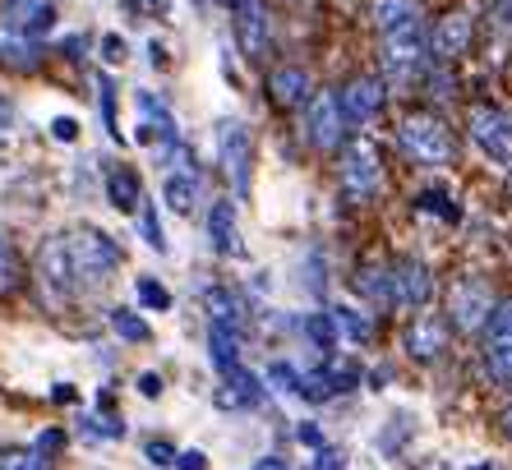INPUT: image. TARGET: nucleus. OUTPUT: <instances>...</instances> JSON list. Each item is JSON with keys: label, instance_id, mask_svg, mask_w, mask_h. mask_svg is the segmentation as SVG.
Listing matches in <instances>:
<instances>
[{"label": "nucleus", "instance_id": "nucleus-1", "mask_svg": "<svg viewBox=\"0 0 512 470\" xmlns=\"http://www.w3.org/2000/svg\"><path fill=\"white\" fill-rule=\"evenodd\" d=\"M60 245H65V268H70L74 295L79 291H97L107 286L120 268V245L107 231H93V226H79V231H60Z\"/></svg>", "mask_w": 512, "mask_h": 470}, {"label": "nucleus", "instance_id": "nucleus-2", "mask_svg": "<svg viewBox=\"0 0 512 470\" xmlns=\"http://www.w3.org/2000/svg\"><path fill=\"white\" fill-rule=\"evenodd\" d=\"M429 70V33H425V19H406V24L388 28L383 33V74L388 83L397 88H416Z\"/></svg>", "mask_w": 512, "mask_h": 470}, {"label": "nucleus", "instance_id": "nucleus-3", "mask_svg": "<svg viewBox=\"0 0 512 470\" xmlns=\"http://www.w3.org/2000/svg\"><path fill=\"white\" fill-rule=\"evenodd\" d=\"M397 143H402V153L411 157L416 166H448V162H457L453 130H448L439 116H429V111L406 116L402 125H397Z\"/></svg>", "mask_w": 512, "mask_h": 470}, {"label": "nucleus", "instance_id": "nucleus-4", "mask_svg": "<svg viewBox=\"0 0 512 470\" xmlns=\"http://www.w3.org/2000/svg\"><path fill=\"white\" fill-rule=\"evenodd\" d=\"M379 185H383V153L379 143L360 134V139H351L342 148V189L356 203H365L370 194H379Z\"/></svg>", "mask_w": 512, "mask_h": 470}, {"label": "nucleus", "instance_id": "nucleus-5", "mask_svg": "<svg viewBox=\"0 0 512 470\" xmlns=\"http://www.w3.org/2000/svg\"><path fill=\"white\" fill-rule=\"evenodd\" d=\"M217 153H222V166H227L236 199H245V194H250V176H254L250 130H245L240 120H222V125H217Z\"/></svg>", "mask_w": 512, "mask_h": 470}, {"label": "nucleus", "instance_id": "nucleus-6", "mask_svg": "<svg viewBox=\"0 0 512 470\" xmlns=\"http://www.w3.org/2000/svg\"><path fill=\"white\" fill-rule=\"evenodd\" d=\"M342 134H346L342 93L323 88V93L310 97V111H305V139H310L319 153H333V148H342Z\"/></svg>", "mask_w": 512, "mask_h": 470}, {"label": "nucleus", "instance_id": "nucleus-7", "mask_svg": "<svg viewBox=\"0 0 512 470\" xmlns=\"http://www.w3.org/2000/svg\"><path fill=\"white\" fill-rule=\"evenodd\" d=\"M489 309H494V291H489L485 277H462L448 291V318H453L462 332H480L485 328Z\"/></svg>", "mask_w": 512, "mask_h": 470}, {"label": "nucleus", "instance_id": "nucleus-8", "mask_svg": "<svg viewBox=\"0 0 512 470\" xmlns=\"http://www.w3.org/2000/svg\"><path fill=\"white\" fill-rule=\"evenodd\" d=\"M471 139L489 162L512 166V116H503L499 106H476L471 111Z\"/></svg>", "mask_w": 512, "mask_h": 470}, {"label": "nucleus", "instance_id": "nucleus-9", "mask_svg": "<svg viewBox=\"0 0 512 470\" xmlns=\"http://www.w3.org/2000/svg\"><path fill=\"white\" fill-rule=\"evenodd\" d=\"M485 365L499 383H512V295L485 318Z\"/></svg>", "mask_w": 512, "mask_h": 470}, {"label": "nucleus", "instance_id": "nucleus-10", "mask_svg": "<svg viewBox=\"0 0 512 470\" xmlns=\"http://www.w3.org/2000/svg\"><path fill=\"white\" fill-rule=\"evenodd\" d=\"M388 291H393L397 309H420L434 295V277L420 259H397L393 272H388Z\"/></svg>", "mask_w": 512, "mask_h": 470}, {"label": "nucleus", "instance_id": "nucleus-11", "mask_svg": "<svg viewBox=\"0 0 512 470\" xmlns=\"http://www.w3.org/2000/svg\"><path fill=\"white\" fill-rule=\"evenodd\" d=\"M356 378H360V369L351 365V360H342V365H328V369H310V374H296V388H291V392H300L305 401H328V397H337V392L356 388Z\"/></svg>", "mask_w": 512, "mask_h": 470}, {"label": "nucleus", "instance_id": "nucleus-12", "mask_svg": "<svg viewBox=\"0 0 512 470\" xmlns=\"http://www.w3.org/2000/svg\"><path fill=\"white\" fill-rule=\"evenodd\" d=\"M402 346H406V355H411V360H420V365L439 360L443 346H448V318H439V314H420L416 323L406 328Z\"/></svg>", "mask_w": 512, "mask_h": 470}, {"label": "nucleus", "instance_id": "nucleus-13", "mask_svg": "<svg viewBox=\"0 0 512 470\" xmlns=\"http://www.w3.org/2000/svg\"><path fill=\"white\" fill-rule=\"evenodd\" d=\"M471 33H476V24H471V14L466 10L443 14L439 28L429 33V56L434 60H457L466 47H471Z\"/></svg>", "mask_w": 512, "mask_h": 470}, {"label": "nucleus", "instance_id": "nucleus-14", "mask_svg": "<svg viewBox=\"0 0 512 470\" xmlns=\"http://www.w3.org/2000/svg\"><path fill=\"white\" fill-rule=\"evenodd\" d=\"M236 37H240V51L250 60L268 56V14H263V0H236Z\"/></svg>", "mask_w": 512, "mask_h": 470}, {"label": "nucleus", "instance_id": "nucleus-15", "mask_svg": "<svg viewBox=\"0 0 512 470\" xmlns=\"http://www.w3.org/2000/svg\"><path fill=\"white\" fill-rule=\"evenodd\" d=\"M5 24L24 37L47 33V28L56 24V0H10V5H5Z\"/></svg>", "mask_w": 512, "mask_h": 470}, {"label": "nucleus", "instance_id": "nucleus-16", "mask_svg": "<svg viewBox=\"0 0 512 470\" xmlns=\"http://www.w3.org/2000/svg\"><path fill=\"white\" fill-rule=\"evenodd\" d=\"M259 397H263V383L250 374V369H227V383L217 388V406L222 411H250V406H259Z\"/></svg>", "mask_w": 512, "mask_h": 470}, {"label": "nucleus", "instance_id": "nucleus-17", "mask_svg": "<svg viewBox=\"0 0 512 470\" xmlns=\"http://www.w3.org/2000/svg\"><path fill=\"white\" fill-rule=\"evenodd\" d=\"M342 111H346V120H356V125L379 120V111H383V83L379 79H356L342 93Z\"/></svg>", "mask_w": 512, "mask_h": 470}, {"label": "nucleus", "instance_id": "nucleus-18", "mask_svg": "<svg viewBox=\"0 0 512 470\" xmlns=\"http://www.w3.org/2000/svg\"><path fill=\"white\" fill-rule=\"evenodd\" d=\"M268 93H273L277 106H305V97H314V79H310V70H300V65H282V70H273V79H268Z\"/></svg>", "mask_w": 512, "mask_h": 470}, {"label": "nucleus", "instance_id": "nucleus-19", "mask_svg": "<svg viewBox=\"0 0 512 470\" xmlns=\"http://www.w3.org/2000/svg\"><path fill=\"white\" fill-rule=\"evenodd\" d=\"M208 235H213V249L217 254H240V240H236V203L231 199H217L213 212H208Z\"/></svg>", "mask_w": 512, "mask_h": 470}, {"label": "nucleus", "instance_id": "nucleus-20", "mask_svg": "<svg viewBox=\"0 0 512 470\" xmlns=\"http://www.w3.org/2000/svg\"><path fill=\"white\" fill-rule=\"evenodd\" d=\"M162 194H167V208L171 212H180V217H185V212H194V203H199V171H194V166L171 171Z\"/></svg>", "mask_w": 512, "mask_h": 470}, {"label": "nucleus", "instance_id": "nucleus-21", "mask_svg": "<svg viewBox=\"0 0 512 470\" xmlns=\"http://www.w3.org/2000/svg\"><path fill=\"white\" fill-rule=\"evenodd\" d=\"M208 355H213V365L227 374V369L240 365V332L227 328V323H213L208 328Z\"/></svg>", "mask_w": 512, "mask_h": 470}, {"label": "nucleus", "instance_id": "nucleus-22", "mask_svg": "<svg viewBox=\"0 0 512 470\" xmlns=\"http://www.w3.org/2000/svg\"><path fill=\"white\" fill-rule=\"evenodd\" d=\"M107 199L116 203L120 212H139L143 189H139V176H134L130 166H116V171L107 176Z\"/></svg>", "mask_w": 512, "mask_h": 470}, {"label": "nucleus", "instance_id": "nucleus-23", "mask_svg": "<svg viewBox=\"0 0 512 470\" xmlns=\"http://www.w3.org/2000/svg\"><path fill=\"white\" fill-rule=\"evenodd\" d=\"M356 291L365 295V300H374V305H393V291H388V268L365 263V268L356 272Z\"/></svg>", "mask_w": 512, "mask_h": 470}, {"label": "nucleus", "instance_id": "nucleus-24", "mask_svg": "<svg viewBox=\"0 0 512 470\" xmlns=\"http://www.w3.org/2000/svg\"><path fill=\"white\" fill-rule=\"evenodd\" d=\"M416 0H374V28L388 33V28L406 24V19H416Z\"/></svg>", "mask_w": 512, "mask_h": 470}, {"label": "nucleus", "instance_id": "nucleus-25", "mask_svg": "<svg viewBox=\"0 0 512 470\" xmlns=\"http://www.w3.org/2000/svg\"><path fill=\"white\" fill-rule=\"evenodd\" d=\"M203 305H208L213 323H227V328H240V305H236V295H231L227 286H213V291L203 295Z\"/></svg>", "mask_w": 512, "mask_h": 470}, {"label": "nucleus", "instance_id": "nucleus-26", "mask_svg": "<svg viewBox=\"0 0 512 470\" xmlns=\"http://www.w3.org/2000/svg\"><path fill=\"white\" fill-rule=\"evenodd\" d=\"M0 470H51V457L42 447H14V452H0Z\"/></svg>", "mask_w": 512, "mask_h": 470}, {"label": "nucleus", "instance_id": "nucleus-27", "mask_svg": "<svg viewBox=\"0 0 512 470\" xmlns=\"http://www.w3.org/2000/svg\"><path fill=\"white\" fill-rule=\"evenodd\" d=\"M305 337H310L319 351H333V346H337V323H333V314H310V318H305Z\"/></svg>", "mask_w": 512, "mask_h": 470}, {"label": "nucleus", "instance_id": "nucleus-28", "mask_svg": "<svg viewBox=\"0 0 512 470\" xmlns=\"http://www.w3.org/2000/svg\"><path fill=\"white\" fill-rule=\"evenodd\" d=\"M111 328H116L125 341H148L153 337V328H148L139 314H130V309H111Z\"/></svg>", "mask_w": 512, "mask_h": 470}, {"label": "nucleus", "instance_id": "nucleus-29", "mask_svg": "<svg viewBox=\"0 0 512 470\" xmlns=\"http://www.w3.org/2000/svg\"><path fill=\"white\" fill-rule=\"evenodd\" d=\"M14 286H19V259H14L10 235L0 231V295H10Z\"/></svg>", "mask_w": 512, "mask_h": 470}, {"label": "nucleus", "instance_id": "nucleus-30", "mask_svg": "<svg viewBox=\"0 0 512 470\" xmlns=\"http://www.w3.org/2000/svg\"><path fill=\"white\" fill-rule=\"evenodd\" d=\"M134 291H139V300L148 309H157V314H162V309H171V291L162 282H153V277H139V286H134Z\"/></svg>", "mask_w": 512, "mask_h": 470}, {"label": "nucleus", "instance_id": "nucleus-31", "mask_svg": "<svg viewBox=\"0 0 512 470\" xmlns=\"http://www.w3.org/2000/svg\"><path fill=\"white\" fill-rule=\"evenodd\" d=\"M0 65H10V70H33L37 47H5V42H0Z\"/></svg>", "mask_w": 512, "mask_h": 470}, {"label": "nucleus", "instance_id": "nucleus-32", "mask_svg": "<svg viewBox=\"0 0 512 470\" xmlns=\"http://www.w3.org/2000/svg\"><path fill=\"white\" fill-rule=\"evenodd\" d=\"M416 208H425V212H439L443 222H457V203H443V194H420V199H416Z\"/></svg>", "mask_w": 512, "mask_h": 470}, {"label": "nucleus", "instance_id": "nucleus-33", "mask_svg": "<svg viewBox=\"0 0 512 470\" xmlns=\"http://www.w3.org/2000/svg\"><path fill=\"white\" fill-rule=\"evenodd\" d=\"M143 240H148L153 249H167V240H162V226H157L153 208H143Z\"/></svg>", "mask_w": 512, "mask_h": 470}, {"label": "nucleus", "instance_id": "nucleus-34", "mask_svg": "<svg viewBox=\"0 0 512 470\" xmlns=\"http://www.w3.org/2000/svg\"><path fill=\"white\" fill-rule=\"evenodd\" d=\"M102 120H107V130L111 134H120L116 130V93H111V83L102 79Z\"/></svg>", "mask_w": 512, "mask_h": 470}, {"label": "nucleus", "instance_id": "nucleus-35", "mask_svg": "<svg viewBox=\"0 0 512 470\" xmlns=\"http://www.w3.org/2000/svg\"><path fill=\"white\" fill-rule=\"evenodd\" d=\"M51 134H56L60 143H74V139H79V125H74L70 116H60V120H51Z\"/></svg>", "mask_w": 512, "mask_h": 470}, {"label": "nucleus", "instance_id": "nucleus-36", "mask_svg": "<svg viewBox=\"0 0 512 470\" xmlns=\"http://www.w3.org/2000/svg\"><path fill=\"white\" fill-rule=\"evenodd\" d=\"M148 461L153 466H176V452H171V443H148Z\"/></svg>", "mask_w": 512, "mask_h": 470}, {"label": "nucleus", "instance_id": "nucleus-37", "mask_svg": "<svg viewBox=\"0 0 512 470\" xmlns=\"http://www.w3.org/2000/svg\"><path fill=\"white\" fill-rule=\"evenodd\" d=\"M102 56H107L111 65H120V60H125V42H120L116 33H107V37H102Z\"/></svg>", "mask_w": 512, "mask_h": 470}, {"label": "nucleus", "instance_id": "nucleus-38", "mask_svg": "<svg viewBox=\"0 0 512 470\" xmlns=\"http://www.w3.org/2000/svg\"><path fill=\"white\" fill-rule=\"evenodd\" d=\"M176 466L180 470H208V457H203V452H180Z\"/></svg>", "mask_w": 512, "mask_h": 470}, {"label": "nucleus", "instance_id": "nucleus-39", "mask_svg": "<svg viewBox=\"0 0 512 470\" xmlns=\"http://www.w3.org/2000/svg\"><path fill=\"white\" fill-rule=\"evenodd\" d=\"M314 470H342V452H333V447H323L319 461H314Z\"/></svg>", "mask_w": 512, "mask_h": 470}, {"label": "nucleus", "instance_id": "nucleus-40", "mask_svg": "<svg viewBox=\"0 0 512 470\" xmlns=\"http://www.w3.org/2000/svg\"><path fill=\"white\" fill-rule=\"evenodd\" d=\"M139 392H143V397H157V392H162V378H157V374H143L139 378Z\"/></svg>", "mask_w": 512, "mask_h": 470}, {"label": "nucleus", "instance_id": "nucleus-41", "mask_svg": "<svg viewBox=\"0 0 512 470\" xmlns=\"http://www.w3.org/2000/svg\"><path fill=\"white\" fill-rule=\"evenodd\" d=\"M489 5L499 10V19H503V24H512V0H489Z\"/></svg>", "mask_w": 512, "mask_h": 470}, {"label": "nucleus", "instance_id": "nucleus-42", "mask_svg": "<svg viewBox=\"0 0 512 470\" xmlns=\"http://www.w3.org/2000/svg\"><path fill=\"white\" fill-rule=\"evenodd\" d=\"M10 125H14V106L0 102V130H10Z\"/></svg>", "mask_w": 512, "mask_h": 470}, {"label": "nucleus", "instance_id": "nucleus-43", "mask_svg": "<svg viewBox=\"0 0 512 470\" xmlns=\"http://www.w3.org/2000/svg\"><path fill=\"white\" fill-rule=\"evenodd\" d=\"M250 470H286V466H282V461H277V457H263L259 466H250Z\"/></svg>", "mask_w": 512, "mask_h": 470}, {"label": "nucleus", "instance_id": "nucleus-44", "mask_svg": "<svg viewBox=\"0 0 512 470\" xmlns=\"http://www.w3.org/2000/svg\"><path fill=\"white\" fill-rule=\"evenodd\" d=\"M503 434L512 438V406H508V411H503Z\"/></svg>", "mask_w": 512, "mask_h": 470}, {"label": "nucleus", "instance_id": "nucleus-45", "mask_svg": "<svg viewBox=\"0 0 512 470\" xmlns=\"http://www.w3.org/2000/svg\"><path fill=\"white\" fill-rule=\"evenodd\" d=\"M508 194H512V180H508Z\"/></svg>", "mask_w": 512, "mask_h": 470}, {"label": "nucleus", "instance_id": "nucleus-46", "mask_svg": "<svg viewBox=\"0 0 512 470\" xmlns=\"http://www.w3.org/2000/svg\"><path fill=\"white\" fill-rule=\"evenodd\" d=\"M476 470H485V466H476Z\"/></svg>", "mask_w": 512, "mask_h": 470}]
</instances>
